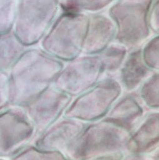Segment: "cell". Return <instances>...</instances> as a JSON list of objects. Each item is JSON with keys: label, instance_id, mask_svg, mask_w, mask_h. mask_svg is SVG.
<instances>
[{"label": "cell", "instance_id": "21", "mask_svg": "<svg viewBox=\"0 0 159 160\" xmlns=\"http://www.w3.org/2000/svg\"><path fill=\"white\" fill-rule=\"evenodd\" d=\"M142 54L146 64L152 71H159V35H155L143 45Z\"/></svg>", "mask_w": 159, "mask_h": 160}, {"label": "cell", "instance_id": "11", "mask_svg": "<svg viewBox=\"0 0 159 160\" xmlns=\"http://www.w3.org/2000/svg\"><path fill=\"white\" fill-rule=\"evenodd\" d=\"M146 108L137 92H124L104 120L132 134L146 116Z\"/></svg>", "mask_w": 159, "mask_h": 160}, {"label": "cell", "instance_id": "14", "mask_svg": "<svg viewBox=\"0 0 159 160\" xmlns=\"http://www.w3.org/2000/svg\"><path fill=\"white\" fill-rule=\"evenodd\" d=\"M153 73L144 61L142 47L128 51L116 79L124 92H137L141 85Z\"/></svg>", "mask_w": 159, "mask_h": 160}, {"label": "cell", "instance_id": "18", "mask_svg": "<svg viewBox=\"0 0 159 160\" xmlns=\"http://www.w3.org/2000/svg\"><path fill=\"white\" fill-rule=\"evenodd\" d=\"M137 93L146 109L159 111V71H153Z\"/></svg>", "mask_w": 159, "mask_h": 160}, {"label": "cell", "instance_id": "7", "mask_svg": "<svg viewBox=\"0 0 159 160\" xmlns=\"http://www.w3.org/2000/svg\"><path fill=\"white\" fill-rule=\"evenodd\" d=\"M104 77V68L100 56L98 54H82L74 60L64 62L53 85L75 98L90 89Z\"/></svg>", "mask_w": 159, "mask_h": 160}, {"label": "cell", "instance_id": "23", "mask_svg": "<svg viewBox=\"0 0 159 160\" xmlns=\"http://www.w3.org/2000/svg\"><path fill=\"white\" fill-rule=\"evenodd\" d=\"M149 27L152 34L159 35V0H153L148 18Z\"/></svg>", "mask_w": 159, "mask_h": 160}, {"label": "cell", "instance_id": "16", "mask_svg": "<svg viewBox=\"0 0 159 160\" xmlns=\"http://www.w3.org/2000/svg\"><path fill=\"white\" fill-rule=\"evenodd\" d=\"M128 50L117 42H112L98 55L102 61L105 77H116L122 67Z\"/></svg>", "mask_w": 159, "mask_h": 160}, {"label": "cell", "instance_id": "13", "mask_svg": "<svg viewBox=\"0 0 159 160\" xmlns=\"http://www.w3.org/2000/svg\"><path fill=\"white\" fill-rule=\"evenodd\" d=\"M159 150V111H151L131 134L127 151L152 155Z\"/></svg>", "mask_w": 159, "mask_h": 160}, {"label": "cell", "instance_id": "19", "mask_svg": "<svg viewBox=\"0 0 159 160\" xmlns=\"http://www.w3.org/2000/svg\"><path fill=\"white\" fill-rule=\"evenodd\" d=\"M9 160H70L63 152L39 149L33 144L28 145Z\"/></svg>", "mask_w": 159, "mask_h": 160}, {"label": "cell", "instance_id": "8", "mask_svg": "<svg viewBox=\"0 0 159 160\" xmlns=\"http://www.w3.org/2000/svg\"><path fill=\"white\" fill-rule=\"evenodd\" d=\"M37 136L36 128L23 108L10 106L0 111V157L12 158Z\"/></svg>", "mask_w": 159, "mask_h": 160}, {"label": "cell", "instance_id": "1", "mask_svg": "<svg viewBox=\"0 0 159 160\" xmlns=\"http://www.w3.org/2000/svg\"><path fill=\"white\" fill-rule=\"evenodd\" d=\"M64 62L38 47H29L8 72L10 106L23 108L53 85Z\"/></svg>", "mask_w": 159, "mask_h": 160}, {"label": "cell", "instance_id": "12", "mask_svg": "<svg viewBox=\"0 0 159 160\" xmlns=\"http://www.w3.org/2000/svg\"><path fill=\"white\" fill-rule=\"evenodd\" d=\"M116 27L107 12L89 14L82 54L96 55L114 41Z\"/></svg>", "mask_w": 159, "mask_h": 160}, {"label": "cell", "instance_id": "3", "mask_svg": "<svg viewBox=\"0 0 159 160\" xmlns=\"http://www.w3.org/2000/svg\"><path fill=\"white\" fill-rule=\"evenodd\" d=\"M89 14L61 11L37 47L62 62L82 55Z\"/></svg>", "mask_w": 159, "mask_h": 160}, {"label": "cell", "instance_id": "5", "mask_svg": "<svg viewBox=\"0 0 159 160\" xmlns=\"http://www.w3.org/2000/svg\"><path fill=\"white\" fill-rule=\"evenodd\" d=\"M62 0H18L12 32L26 47H34L61 12Z\"/></svg>", "mask_w": 159, "mask_h": 160}, {"label": "cell", "instance_id": "17", "mask_svg": "<svg viewBox=\"0 0 159 160\" xmlns=\"http://www.w3.org/2000/svg\"><path fill=\"white\" fill-rule=\"evenodd\" d=\"M117 0H62L61 11L93 14L107 11Z\"/></svg>", "mask_w": 159, "mask_h": 160}, {"label": "cell", "instance_id": "4", "mask_svg": "<svg viewBox=\"0 0 159 160\" xmlns=\"http://www.w3.org/2000/svg\"><path fill=\"white\" fill-rule=\"evenodd\" d=\"M153 0H117L107 13L116 27L114 42L128 51L143 47L152 36L148 18Z\"/></svg>", "mask_w": 159, "mask_h": 160}, {"label": "cell", "instance_id": "15", "mask_svg": "<svg viewBox=\"0 0 159 160\" xmlns=\"http://www.w3.org/2000/svg\"><path fill=\"white\" fill-rule=\"evenodd\" d=\"M27 48L16 37L12 30L0 35V72L8 74Z\"/></svg>", "mask_w": 159, "mask_h": 160}, {"label": "cell", "instance_id": "24", "mask_svg": "<svg viewBox=\"0 0 159 160\" xmlns=\"http://www.w3.org/2000/svg\"><path fill=\"white\" fill-rule=\"evenodd\" d=\"M120 160H152V155L128 152Z\"/></svg>", "mask_w": 159, "mask_h": 160}, {"label": "cell", "instance_id": "26", "mask_svg": "<svg viewBox=\"0 0 159 160\" xmlns=\"http://www.w3.org/2000/svg\"><path fill=\"white\" fill-rule=\"evenodd\" d=\"M93 160H111V159H106V158H101V159H93Z\"/></svg>", "mask_w": 159, "mask_h": 160}, {"label": "cell", "instance_id": "25", "mask_svg": "<svg viewBox=\"0 0 159 160\" xmlns=\"http://www.w3.org/2000/svg\"><path fill=\"white\" fill-rule=\"evenodd\" d=\"M152 160H159V150L152 154Z\"/></svg>", "mask_w": 159, "mask_h": 160}, {"label": "cell", "instance_id": "9", "mask_svg": "<svg viewBox=\"0 0 159 160\" xmlns=\"http://www.w3.org/2000/svg\"><path fill=\"white\" fill-rule=\"evenodd\" d=\"M72 99L66 93L51 85L21 108L32 122L37 135H38L63 116Z\"/></svg>", "mask_w": 159, "mask_h": 160}, {"label": "cell", "instance_id": "22", "mask_svg": "<svg viewBox=\"0 0 159 160\" xmlns=\"http://www.w3.org/2000/svg\"><path fill=\"white\" fill-rule=\"evenodd\" d=\"M10 107L8 74L0 72V111Z\"/></svg>", "mask_w": 159, "mask_h": 160}, {"label": "cell", "instance_id": "2", "mask_svg": "<svg viewBox=\"0 0 159 160\" xmlns=\"http://www.w3.org/2000/svg\"><path fill=\"white\" fill-rule=\"evenodd\" d=\"M129 138L125 129L104 119L87 123L64 154L70 160H120L128 153Z\"/></svg>", "mask_w": 159, "mask_h": 160}, {"label": "cell", "instance_id": "10", "mask_svg": "<svg viewBox=\"0 0 159 160\" xmlns=\"http://www.w3.org/2000/svg\"><path fill=\"white\" fill-rule=\"evenodd\" d=\"M85 123L63 115L37 135L32 144L42 150L65 153L70 145L82 132Z\"/></svg>", "mask_w": 159, "mask_h": 160}, {"label": "cell", "instance_id": "6", "mask_svg": "<svg viewBox=\"0 0 159 160\" xmlns=\"http://www.w3.org/2000/svg\"><path fill=\"white\" fill-rule=\"evenodd\" d=\"M123 93L116 77H104L90 89L72 99L63 115L85 124L103 120Z\"/></svg>", "mask_w": 159, "mask_h": 160}, {"label": "cell", "instance_id": "27", "mask_svg": "<svg viewBox=\"0 0 159 160\" xmlns=\"http://www.w3.org/2000/svg\"><path fill=\"white\" fill-rule=\"evenodd\" d=\"M0 160H9L8 158H1V157H0Z\"/></svg>", "mask_w": 159, "mask_h": 160}, {"label": "cell", "instance_id": "20", "mask_svg": "<svg viewBox=\"0 0 159 160\" xmlns=\"http://www.w3.org/2000/svg\"><path fill=\"white\" fill-rule=\"evenodd\" d=\"M18 0H0V35L12 30Z\"/></svg>", "mask_w": 159, "mask_h": 160}]
</instances>
